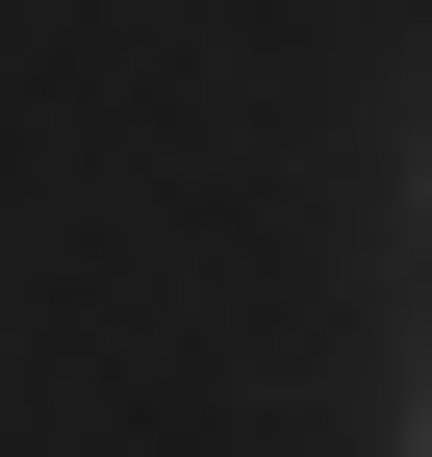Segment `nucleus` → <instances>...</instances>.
<instances>
[{
	"instance_id": "nucleus-1",
	"label": "nucleus",
	"mask_w": 432,
	"mask_h": 457,
	"mask_svg": "<svg viewBox=\"0 0 432 457\" xmlns=\"http://www.w3.org/2000/svg\"><path fill=\"white\" fill-rule=\"evenodd\" d=\"M407 457H432V432H407Z\"/></svg>"
}]
</instances>
